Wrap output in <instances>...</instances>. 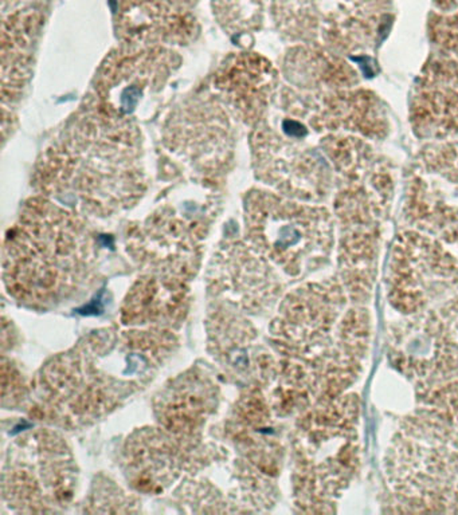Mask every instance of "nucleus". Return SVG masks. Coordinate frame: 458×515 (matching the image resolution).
<instances>
[{
    "mask_svg": "<svg viewBox=\"0 0 458 515\" xmlns=\"http://www.w3.org/2000/svg\"><path fill=\"white\" fill-rule=\"evenodd\" d=\"M76 464L63 439L39 429L20 436L3 468V498L22 513H50L74 494Z\"/></svg>",
    "mask_w": 458,
    "mask_h": 515,
    "instance_id": "obj_3",
    "label": "nucleus"
},
{
    "mask_svg": "<svg viewBox=\"0 0 458 515\" xmlns=\"http://www.w3.org/2000/svg\"><path fill=\"white\" fill-rule=\"evenodd\" d=\"M195 435H177L159 425L136 434L127 443L128 474L134 487L144 493H159L187 468L199 466Z\"/></svg>",
    "mask_w": 458,
    "mask_h": 515,
    "instance_id": "obj_4",
    "label": "nucleus"
},
{
    "mask_svg": "<svg viewBox=\"0 0 458 515\" xmlns=\"http://www.w3.org/2000/svg\"><path fill=\"white\" fill-rule=\"evenodd\" d=\"M1 376H3V403L8 399H13V403L15 400H19L20 395L24 396V384L20 379L19 372L11 365H7L6 360H3V368H1Z\"/></svg>",
    "mask_w": 458,
    "mask_h": 515,
    "instance_id": "obj_7",
    "label": "nucleus"
},
{
    "mask_svg": "<svg viewBox=\"0 0 458 515\" xmlns=\"http://www.w3.org/2000/svg\"><path fill=\"white\" fill-rule=\"evenodd\" d=\"M76 221L63 216H29L4 254L8 293L27 305L69 299L86 278V246Z\"/></svg>",
    "mask_w": 458,
    "mask_h": 515,
    "instance_id": "obj_2",
    "label": "nucleus"
},
{
    "mask_svg": "<svg viewBox=\"0 0 458 515\" xmlns=\"http://www.w3.org/2000/svg\"><path fill=\"white\" fill-rule=\"evenodd\" d=\"M216 386L194 370L182 374L159 397V425L177 435H195L215 406Z\"/></svg>",
    "mask_w": 458,
    "mask_h": 515,
    "instance_id": "obj_5",
    "label": "nucleus"
},
{
    "mask_svg": "<svg viewBox=\"0 0 458 515\" xmlns=\"http://www.w3.org/2000/svg\"><path fill=\"white\" fill-rule=\"evenodd\" d=\"M186 279L177 276H145L127 295L121 309L125 326H151L171 322L183 315L187 301Z\"/></svg>",
    "mask_w": 458,
    "mask_h": 515,
    "instance_id": "obj_6",
    "label": "nucleus"
},
{
    "mask_svg": "<svg viewBox=\"0 0 458 515\" xmlns=\"http://www.w3.org/2000/svg\"><path fill=\"white\" fill-rule=\"evenodd\" d=\"M112 329L96 331L49 363L33 386L34 411L40 420L74 428L93 423L109 415L140 388V380L116 376L108 368V357L115 350L117 334L108 354H102Z\"/></svg>",
    "mask_w": 458,
    "mask_h": 515,
    "instance_id": "obj_1",
    "label": "nucleus"
}]
</instances>
